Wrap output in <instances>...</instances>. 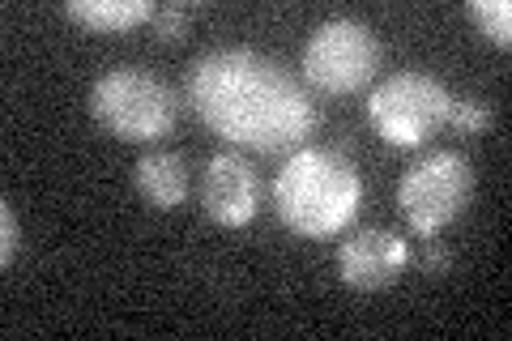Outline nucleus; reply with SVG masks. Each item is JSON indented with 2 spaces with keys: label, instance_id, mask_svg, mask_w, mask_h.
<instances>
[{
  "label": "nucleus",
  "instance_id": "nucleus-1",
  "mask_svg": "<svg viewBox=\"0 0 512 341\" xmlns=\"http://www.w3.org/2000/svg\"><path fill=\"white\" fill-rule=\"evenodd\" d=\"M188 103L222 141L278 154L316 128V107L303 86L252 47H218L188 69Z\"/></svg>",
  "mask_w": 512,
  "mask_h": 341
},
{
  "label": "nucleus",
  "instance_id": "nucleus-2",
  "mask_svg": "<svg viewBox=\"0 0 512 341\" xmlns=\"http://www.w3.org/2000/svg\"><path fill=\"white\" fill-rule=\"evenodd\" d=\"M363 201V180L355 162L329 145H308L286 158L274 180V209L282 226L303 239H325L350 226Z\"/></svg>",
  "mask_w": 512,
  "mask_h": 341
},
{
  "label": "nucleus",
  "instance_id": "nucleus-3",
  "mask_svg": "<svg viewBox=\"0 0 512 341\" xmlns=\"http://www.w3.org/2000/svg\"><path fill=\"white\" fill-rule=\"evenodd\" d=\"M90 116L120 141H163L180 120V99L146 69H111L90 86Z\"/></svg>",
  "mask_w": 512,
  "mask_h": 341
},
{
  "label": "nucleus",
  "instance_id": "nucleus-4",
  "mask_svg": "<svg viewBox=\"0 0 512 341\" xmlns=\"http://www.w3.org/2000/svg\"><path fill=\"white\" fill-rule=\"evenodd\" d=\"M474 167L461 150H431L397 180V209L414 235H440L470 209Z\"/></svg>",
  "mask_w": 512,
  "mask_h": 341
},
{
  "label": "nucleus",
  "instance_id": "nucleus-5",
  "mask_svg": "<svg viewBox=\"0 0 512 341\" xmlns=\"http://www.w3.org/2000/svg\"><path fill=\"white\" fill-rule=\"evenodd\" d=\"M448 107H453V94L444 81L419 69H402L367 94V124L376 128L380 141L414 150L448 124Z\"/></svg>",
  "mask_w": 512,
  "mask_h": 341
},
{
  "label": "nucleus",
  "instance_id": "nucleus-6",
  "mask_svg": "<svg viewBox=\"0 0 512 341\" xmlns=\"http://www.w3.org/2000/svg\"><path fill=\"white\" fill-rule=\"evenodd\" d=\"M380 69V39L367 22L355 18H333L312 30L308 47H303V77L308 86L325 94H355L372 86Z\"/></svg>",
  "mask_w": 512,
  "mask_h": 341
},
{
  "label": "nucleus",
  "instance_id": "nucleus-7",
  "mask_svg": "<svg viewBox=\"0 0 512 341\" xmlns=\"http://www.w3.org/2000/svg\"><path fill=\"white\" fill-rule=\"evenodd\" d=\"M410 265V248L402 235L384 231V226H363L359 235H350L338 248V278L359 290V295H376L402 282Z\"/></svg>",
  "mask_w": 512,
  "mask_h": 341
},
{
  "label": "nucleus",
  "instance_id": "nucleus-8",
  "mask_svg": "<svg viewBox=\"0 0 512 341\" xmlns=\"http://www.w3.org/2000/svg\"><path fill=\"white\" fill-rule=\"evenodd\" d=\"M261 205V180L239 154H214L201 171V209L218 226H248Z\"/></svg>",
  "mask_w": 512,
  "mask_h": 341
},
{
  "label": "nucleus",
  "instance_id": "nucleus-9",
  "mask_svg": "<svg viewBox=\"0 0 512 341\" xmlns=\"http://www.w3.org/2000/svg\"><path fill=\"white\" fill-rule=\"evenodd\" d=\"M133 184L141 192V201L158 214H171L180 209L192 192V171H188V158L175 154V150H150L137 158L133 167Z\"/></svg>",
  "mask_w": 512,
  "mask_h": 341
},
{
  "label": "nucleus",
  "instance_id": "nucleus-10",
  "mask_svg": "<svg viewBox=\"0 0 512 341\" xmlns=\"http://www.w3.org/2000/svg\"><path fill=\"white\" fill-rule=\"evenodd\" d=\"M154 9L158 5H150V0H69L64 18L86 30H99V35H124V30L150 22Z\"/></svg>",
  "mask_w": 512,
  "mask_h": 341
},
{
  "label": "nucleus",
  "instance_id": "nucleus-11",
  "mask_svg": "<svg viewBox=\"0 0 512 341\" xmlns=\"http://www.w3.org/2000/svg\"><path fill=\"white\" fill-rule=\"evenodd\" d=\"M466 13L487 43H495V47L512 43V5L508 0H470Z\"/></svg>",
  "mask_w": 512,
  "mask_h": 341
},
{
  "label": "nucleus",
  "instance_id": "nucleus-12",
  "mask_svg": "<svg viewBox=\"0 0 512 341\" xmlns=\"http://www.w3.org/2000/svg\"><path fill=\"white\" fill-rule=\"evenodd\" d=\"M448 124L457 128L461 137H478V133H487L491 128V107L478 99V94H453V107H448Z\"/></svg>",
  "mask_w": 512,
  "mask_h": 341
},
{
  "label": "nucleus",
  "instance_id": "nucleus-13",
  "mask_svg": "<svg viewBox=\"0 0 512 341\" xmlns=\"http://www.w3.org/2000/svg\"><path fill=\"white\" fill-rule=\"evenodd\" d=\"M192 18H197V5H184V0H167V5H158L154 9V35L163 39V43H180L188 30H192Z\"/></svg>",
  "mask_w": 512,
  "mask_h": 341
},
{
  "label": "nucleus",
  "instance_id": "nucleus-14",
  "mask_svg": "<svg viewBox=\"0 0 512 341\" xmlns=\"http://www.w3.org/2000/svg\"><path fill=\"white\" fill-rule=\"evenodd\" d=\"M22 256V226H18V214H13V205L5 201L0 205V265L13 269Z\"/></svg>",
  "mask_w": 512,
  "mask_h": 341
},
{
  "label": "nucleus",
  "instance_id": "nucleus-15",
  "mask_svg": "<svg viewBox=\"0 0 512 341\" xmlns=\"http://www.w3.org/2000/svg\"><path fill=\"white\" fill-rule=\"evenodd\" d=\"M410 261H419V269L427 273V278H444V273L453 269V252H448L436 235H423V248L410 252Z\"/></svg>",
  "mask_w": 512,
  "mask_h": 341
}]
</instances>
